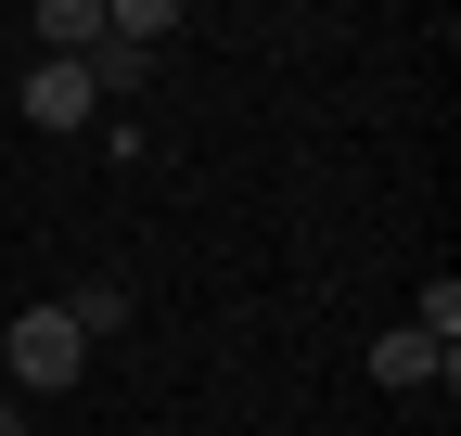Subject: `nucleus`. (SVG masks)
<instances>
[{
  "label": "nucleus",
  "mask_w": 461,
  "mask_h": 436,
  "mask_svg": "<svg viewBox=\"0 0 461 436\" xmlns=\"http://www.w3.org/2000/svg\"><path fill=\"white\" fill-rule=\"evenodd\" d=\"M0 359H14V386H77V372H90V347H77V321H65V308H26Z\"/></svg>",
  "instance_id": "1"
},
{
  "label": "nucleus",
  "mask_w": 461,
  "mask_h": 436,
  "mask_svg": "<svg viewBox=\"0 0 461 436\" xmlns=\"http://www.w3.org/2000/svg\"><path fill=\"white\" fill-rule=\"evenodd\" d=\"M461 372V347H436V334H411V321H397V334L372 347V386H448Z\"/></svg>",
  "instance_id": "2"
},
{
  "label": "nucleus",
  "mask_w": 461,
  "mask_h": 436,
  "mask_svg": "<svg viewBox=\"0 0 461 436\" xmlns=\"http://www.w3.org/2000/svg\"><path fill=\"white\" fill-rule=\"evenodd\" d=\"M26 39H39V65H77V51L103 39V0H39V14H26Z\"/></svg>",
  "instance_id": "3"
},
{
  "label": "nucleus",
  "mask_w": 461,
  "mask_h": 436,
  "mask_svg": "<svg viewBox=\"0 0 461 436\" xmlns=\"http://www.w3.org/2000/svg\"><path fill=\"white\" fill-rule=\"evenodd\" d=\"M26 116H39V129H90L103 103H90V77H77V65H26Z\"/></svg>",
  "instance_id": "4"
},
{
  "label": "nucleus",
  "mask_w": 461,
  "mask_h": 436,
  "mask_svg": "<svg viewBox=\"0 0 461 436\" xmlns=\"http://www.w3.org/2000/svg\"><path fill=\"white\" fill-rule=\"evenodd\" d=\"M103 39H129V51L180 39V0H103Z\"/></svg>",
  "instance_id": "5"
},
{
  "label": "nucleus",
  "mask_w": 461,
  "mask_h": 436,
  "mask_svg": "<svg viewBox=\"0 0 461 436\" xmlns=\"http://www.w3.org/2000/svg\"><path fill=\"white\" fill-rule=\"evenodd\" d=\"M65 321H77V347L129 334V283H77V295H65Z\"/></svg>",
  "instance_id": "6"
},
{
  "label": "nucleus",
  "mask_w": 461,
  "mask_h": 436,
  "mask_svg": "<svg viewBox=\"0 0 461 436\" xmlns=\"http://www.w3.org/2000/svg\"><path fill=\"white\" fill-rule=\"evenodd\" d=\"M411 334H436V347L461 334V283H448V269H436V283H423V321H411Z\"/></svg>",
  "instance_id": "7"
},
{
  "label": "nucleus",
  "mask_w": 461,
  "mask_h": 436,
  "mask_svg": "<svg viewBox=\"0 0 461 436\" xmlns=\"http://www.w3.org/2000/svg\"><path fill=\"white\" fill-rule=\"evenodd\" d=\"M0 436H26V411H14V398H0Z\"/></svg>",
  "instance_id": "8"
}]
</instances>
